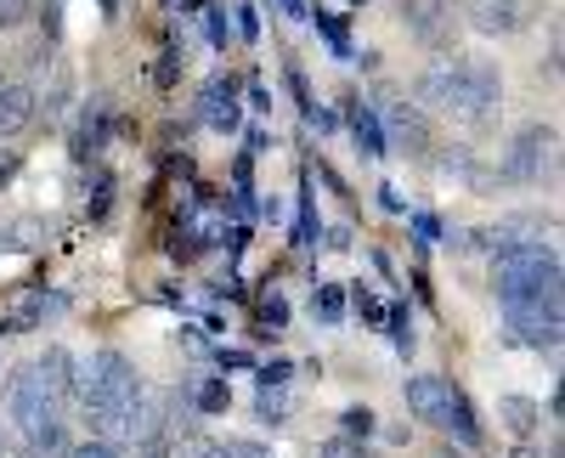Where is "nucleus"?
<instances>
[{"instance_id":"1","label":"nucleus","mask_w":565,"mask_h":458,"mask_svg":"<svg viewBox=\"0 0 565 458\" xmlns=\"http://www.w3.org/2000/svg\"><path fill=\"white\" fill-rule=\"evenodd\" d=\"M492 284L503 300H543L559 295V255L543 244H514L492 255Z\"/></svg>"},{"instance_id":"2","label":"nucleus","mask_w":565,"mask_h":458,"mask_svg":"<svg viewBox=\"0 0 565 458\" xmlns=\"http://www.w3.org/2000/svg\"><path fill=\"white\" fill-rule=\"evenodd\" d=\"M554 125H526V130H514V142L503 148V181H514V188H537V181L554 170Z\"/></svg>"},{"instance_id":"3","label":"nucleus","mask_w":565,"mask_h":458,"mask_svg":"<svg viewBox=\"0 0 565 458\" xmlns=\"http://www.w3.org/2000/svg\"><path fill=\"white\" fill-rule=\"evenodd\" d=\"M503 323L514 345H532V351H554L559 345V295L543 300H503Z\"/></svg>"},{"instance_id":"4","label":"nucleus","mask_w":565,"mask_h":458,"mask_svg":"<svg viewBox=\"0 0 565 458\" xmlns=\"http://www.w3.org/2000/svg\"><path fill=\"white\" fill-rule=\"evenodd\" d=\"M413 90H418V103H424V108H441V114L469 119V125H492V119H481V114H476V103H469V90H463V68H458V63H436V68H424V74L413 79Z\"/></svg>"},{"instance_id":"5","label":"nucleus","mask_w":565,"mask_h":458,"mask_svg":"<svg viewBox=\"0 0 565 458\" xmlns=\"http://www.w3.org/2000/svg\"><path fill=\"white\" fill-rule=\"evenodd\" d=\"M7 407H12V419L23 425V436H34V430H45V425H57V402L34 385L29 369L12 374V385H7Z\"/></svg>"},{"instance_id":"6","label":"nucleus","mask_w":565,"mask_h":458,"mask_svg":"<svg viewBox=\"0 0 565 458\" xmlns=\"http://www.w3.org/2000/svg\"><path fill=\"white\" fill-rule=\"evenodd\" d=\"M463 7L481 34H514L537 18V0H463Z\"/></svg>"},{"instance_id":"7","label":"nucleus","mask_w":565,"mask_h":458,"mask_svg":"<svg viewBox=\"0 0 565 458\" xmlns=\"http://www.w3.org/2000/svg\"><path fill=\"white\" fill-rule=\"evenodd\" d=\"M385 142H396V148H407V153H424L430 148V119H424L407 97H391L385 103Z\"/></svg>"},{"instance_id":"8","label":"nucleus","mask_w":565,"mask_h":458,"mask_svg":"<svg viewBox=\"0 0 565 458\" xmlns=\"http://www.w3.org/2000/svg\"><path fill=\"white\" fill-rule=\"evenodd\" d=\"M402 23H407L424 45H436V52H447V45H452V23H447L441 0H402Z\"/></svg>"},{"instance_id":"9","label":"nucleus","mask_w":565,"mask_h":458,"mask_svg":"<svg viewBox=\"0 0 565 458\" xmlns=\"http://www.w3.org/2000/svg\"><path fill=\"white\" fill-rule=\"evenodd\" d=\"M29 374H34V385L52 396V402H63V396H68V380H74V356H68L63 345H45V351L34 356Z\"/></svg>"},{"instance_id":"10","label":"nucleus","mask_w":565,"mask_h":458,"mask_svg":"<svg viewBox=\"0 0 565 458\" xmlns=\"http://www.w3.org/2000/svg\"><path fill=\"white\" fill-rule=\"evenodd\" d=\"M34 108H40V97L29 85H18V79H0V136H18V130H29L34 125Z\"/></svg>"},{"instance_id":"11","label":"nucleus","mask_w":565,"mask_h":458,"mask_svg":"<svg viewBox=\"0 0 565 458\" xmlns=\"http://www.w3.org/2000/svg\"><path fill=\"white\" fill-rule=\"evenodd\" d=\"M441 430H452L463 447H481V425H476V407H469V396L447 380V402H441V419H436Z\"/></svg>"},{"instance_id":"12","label":"nucleus","mask_w":565,"mask_h":458,"mask_svg":"<svg viewBox=\"0 0 565 458\" xmlns=\"http://www.w3.org/2000/svg\"><path fill=\"white\" fill-rule=\"evenodd\" d=\"M63 311H68L63 295H23V300L7 311V329H12V334H29V329L45 323V317H63Z\"/></svg>"},{"instance_id":"13","label":"nucleus","mask_w":565,"mask_h":458,"mask_svg":"<svg viewBox=\"0 0 565 458\" xmlns=\"http://www.w3.org/2000/svg\"><path fill=\"white\" fill-rule=\"evenodd\" d=\"M441 402H447V380H436V374H413L407 380V407L418 419H441Z\"/></svg>"},{"instance_id":"14","label":"nucleus","mask_w":565,"mask_h":458,"mask_svg":"<svg viewBox=\"0 0 565 458\" xmlns=\"http://www.w3.org/2000/svg\"><path fill=\"white\" fill-rule=\"evenodd\" d=\"M204 119L215 130H238V103H232V79H210L204 85Z\"/></svg>"},{"instance_id":"15","label":"nucleus","mask_w":565,"mask_h":458,"mask_svg":"<svg viewBox=\"0 0 565 458\" xmlns=\"http://www.w3.org/2000/svg\"><path fill=\"white\" fill-rule=\"evenodd\" d=\"M351 136H356V148L367 153V159H380L391 142H385V125H380V114L373 108H362V103H351Z\"/></svg>"},{"instance_id":"16","label":"nucleus","mask_w":565,"mask_h":458,"mask_svg":"<svg viewBox=\"0 0 565 458\" xmlns=\"http://www.w3.org/2000/svg\"><path fill=\"white\" fill-rule=\"evenodd\" d=\"M498 414H503V425L521 436V441L537 436V425H543V407H537L532 396H503V402H498Z\"/></svg>"},{"instance_id":"17","label":"nucleus","mask_w":565,"mask_h":458,"mask_svg":"<svg viewBox=\"0 0 565 458\" xmlns=\"http://www.w3.org/2000/svg\"><path fill=\"white\" fill-rule=\"evenodd\" d=\"M103 136H108V103H97V108H90V114L79 119V130H74V153H79V159H90V153L103 148Z\"/></svg>"},{"instance_id":"18","label":"nucleus","mask_w":565,"mask_h":458,"mask_svg":"<svg viewBox=\"0 0 565 458\" xmlns=\"http://www.w3.org/2000/svg\"><path fill=\"white\" fill-rule=\"evenodd\" d=\"M23 458H74V441L63 436V425H45V430H34V436H29Z\"/></svg>"},{"instance_id":"19","label":"nucleus","mask_w":565,"mask_h":458,"mask_svg":"<svg viewBox=\"0 0 565 458\" xmlns=\"http://www.w3.org/2000/svg\"><path fill=\"white\" fill-rule=\"evenodd\" d=\"M255 419H260V425H282V419H289V391H282V385H260Z\"/></svg>"},{"instance_id":"20","label":"nucleus","mask_w":565,"mask_h":458,"mask_svg":"<svg viewBox=\"0 0 565 458\" xmlns=\"http://www.w3.org/2000/svg\"><path fill=\"white\" fill-rule=\"evenodd\" d=\"M193 407H199V414H226V407H232V385L226 380H204L193 391Z\"/></svg>"},{"instance_id":"21","label":"nucleus","mask_w":565,"mask_h":458,"mask_svg":"<svg viewBox=\"0 0 565 458\" xmlns=\"http://www.w3.org/2000/svg\"><path fill=\"white\" fill-rule=\"evenodd\" d=\"M373 425H380V419H373V407H345V414H340V436H351V441H367L373 436Z\"/></svg>"},{"instance_id":"22","label":"nucleus","mask_w":565,"mask_h":458,"mask_svg":"<svg viewBox=\"0 0 565 458\" xmlns=\"http://www.w3.org/2000/svg\"><path fill=\"white\" fill-rule=\"evenodd\" d=\"M311 306H317V317H322V323H345V289H334V284H322Z\"/></svg>"},{"instance_id":"23","label":"nucleus","mask_w":565,"mask_h":458,"mask_svg":"<svg viewBox=\"0 0 565 458\" xmlns=\"http://www.w3.org/2000/svg\"><path fill=\"white\" fill-rule=\"evenodd\" d=\"M317 29H322V40L334 45V57H356V45H351V29L340 23V18H322L317 12Z\"/></svg>"},{"instance_id":"24","label":"nucleus","mask_w":565,"mask_h":458,"mask_svg":"<svg viewBox=\"0 0 565 458\" xmlns=\"http://www.w3.org/2000/svg\"><path fill=\"white\" fill-rule=\"evenodd\" d=\"M255 317H260V329H266V334H277V329H289V300H282V295H266Z\"/></svg>"},{"instance_id":"25","label":"nucleus","mask_w":565,"mask_h":458,"mask_svg":"<svg viewBox=\"0 0 565 458\" xmlns=\"http://www.w3.org/2000/svg\"><path fill=\"white\" fill-rule=\"evenodd\" d=\"M469 164H476V153H469V148H447V153H436V170H441V175H458V181H463Z\"/></svg>"},{"instance_id":"26","label":"nucleus","mask_w":565,"mask_h":458,"mask_svg":"<svg viewBox=\"0 0 565 458\" xmlns=\"http://www.w3.org/2000/svg\"><path fill=\"white\" fill-rule=\"evenodd\" d=\"M255 374H260V385H289V374H295V362H289V356H266V362H260Z\"/></svg>"},{"instance_id":"27","label":"nucleus","mask_w":565,"mask_h":458,"mask_svg":"<svg viewBox=\"0 0 565 458\" xmlns=\"http://www.w3.org/2000/svg\"><path fill=\"white\" fill-rule=\"evenodd\" d=\"M317 458H367V452H362V441H351V436H328V441L317 447Z\"/></svg>"},{"instance_id":"28","label":"nucleus","mask_w":565,"mask_h":458,"mask_svg":"<svg viewBox=\"0 0 565 458\" xmlns=\"http://www.w3.org/2000/svg\"><path fill=\"white\" fill-rule=\"evenodd\" d=\"M68 90H74V79H68V68H57V74H52V90H45V114L68 108Z\"/></svg>"},{"instance_id":"29","label":"nucleus","mask_w":565,"mask_h":458,"mask_svg":"<svg viewBox=\"0 0 565 458\" xmlns=\"http://www.w3.org/2000/svg\"><path fill=\"white\" fill-rule=\"evenodd\" d=\"M34 18V0H0V29H18Z\"/></svg>"},{"instance_id":"30","label":"nucleus","mask_w":565,"mask_h":458,"mask_svg":"<svg viewBox=\"0 0 565 458\" xmlns=\"http://www.w3.org/2000/svg\"><path fill=\"white\" fill-rule=\"evenodd\" d=\"M108 188H114V181L97 170V175H90V193H85V204H90V215H103L108 210Z\"/></svg>"},{"instance_id":"31","label":"nucleus","mask_w":565,"mask_h":458,"mask_svg":"<svg viewBox=\"0 0 565 458\" xmlns=\"http://www.w3.org/2000/svg\"><path fill=\"white\" fill-rule=\"evenodd\" d=\"M356 311H362V323H367V329H385V306L373 300V295H362V289H356Z\"/></svg>"},{"instance_id":"32","label":"nucleus","mask_w":565,"mask_h":458,"mask_svg":"<svg viewBox=\"0 0 565 458\" xmlns=\"http://www.w3.org/2000/svg\"><path fill=\"white\" fill-rule=\"evenodd\" d=\"M221 458H271L260 441H244V436H232L226 447H221Z\"/></svg>"},{"instance_id":"33","label":"nucleus","mask_w":565,"mask_h":458,"mask_svg":"<svg viewBox=\"0 0 565 458\" xmlns=\"http://www.w3.org/2000/svg\"><path fill=\"white\" fill-rule=\"evenodd\" d=\"M413 233H418L424 244H436V238H441V221H436V215H413Z\"/></svg>"},{"instance_id":"34","label":"nucleus","mask_w":565,"mask_h":458,"mask_svg":"<svg viewBox=\"0 0 565 458\" xmlns=\"http://www.w3.org/2000/svg\"><path fill=\"white\" fill-rule=\"evenodd\" d=\"M74 458H119V447L114 441H85V447H74Z\"/></svg>"},{"instance_id":"35","label":"nucleus","mask_w":565,"mask_h":458,"mask_svg":"<svg viewBox=\"0 0 565 458\" xmlns=\"http://www.w3.org/2000/svg\"><path fill=\"white\" fill-rule=\"evenodd\" d=\"M255 29H260L255 7H238V34H244V40H255Z\"/></svg>"},{"instance_id":"36","label":"nucleus","mask_w":565,"mask_h":458,"mask_svg":"<svg viewBox=\"0 0 565 458\" xmlns=\"http://www.w3.org/2000/svg\"><path fill=\"white\" fill-rule=\"evenodd\" d=\"M12 249H18V226L0 221V255H12Z\"/></svg>"},{"instance_id":"37","label":"nucleus","mask_w":565,"mask_h":458,"mask_svg":"<svg viewBox=\"0 0 565 458\" xmlns=\"http://www.w3.org/2000/svg\"><path fill=\"white\" fill-rule=\"evenodd\" d=\"M221 369H226V374H232V369H249V356H244V351H221Z\"/></svg>"},{"instance_id":"38","label":"nucleus","mask_w":565,"mask_h":458,"mask_svg":"<svg viewBox=\"0 0 565 458\" xmlns=\"http://www.w3.org/2000/svg\"><path fill=\"white\" fill-rule=\"evenodd\" d=\"M210 34H215V40L226 45V12H210Z\"/></svg>"},{"instance_id":"39","label":"nucleus","mask_w":565,"mask_h":458,"mask_svg":"<svg viewBox=\"0 0 565 458\" xmlns=\"http://www.w3.org/2000/svg\"><path fill=\"white\" fill-rule=\"evenodd\" d=\"M282 12H289V18H306V0H282Z\"/></svg>"},{"instance_id":"40","label":"nucleus","mask_w":565,"mask_h":458,"mask_svg":"<svg viewBox=\"0 0 565 458\" xmlns=\"http://www.w3.org/2000/svg\"><path fill=\"white\" fill-rule=\"evenodd\" d=\"M0 458H12V430L0 425Z\"/></svg>"},{"instance_id":"41","label":"nucleus","mask_w":565,"mask_h":458,"mask_svg":"<svg viewBox=\"0 0 565 458\" xmlns=\"http://www.w3.org/2000/svg\"><path fill=\"white\" fill-rule=\"evenodd\" d=\"M509 458H537V452H532V447H521V452H509Z\"/></svg>"},{"instance_id":"42","label":"nucleus","mask_w":565,"mask_h":458,"mask_svg":"<svg viewBox=\"0 0 565 458\" xmlns=\"http://www.w3.org/2000/svg\"><path fill=\"white\" fill-rule=\"evenodd\" d=\"M441 7H463V0H441Z\"/></svg>"},{"instance_id":"43","label":"nucleus","mask_w":565,"mask_h":458,"mask_svg":"<svg viewBox=\"0 0 565 458\" xmlns=\"http://www.w3.org/2000/svg\"><path fill=\"white\" fill-rule=\"evenodd\" d=\"M356 7H367V0H356Z\"/></svg>"},{"instance_id":"44","label":"nucleus","mask_w":565,"mask_h":458,"mask_svg":"<svg viewBox=\"0 0 565 458\" xmlns=\"http://www.w3.org/2000/svg\"><path fill=\"white\" fill-rule=\"evenodd\" d=\"M441 458H452V452H441Z\"/></svg>"},{"instance_id":"45","label":"nucleus","mask_w":565,"mask_h":458,"mask_svg":"<svg viewBox=\"0 0 565 458\" xmlns=\"http://www.w3.org/2000/svg\"><path fill=\"white\" fill-rule=\"evenodd\" d=\"M0 369H7V362H0Z\"/></svg>"}]
</instances>
